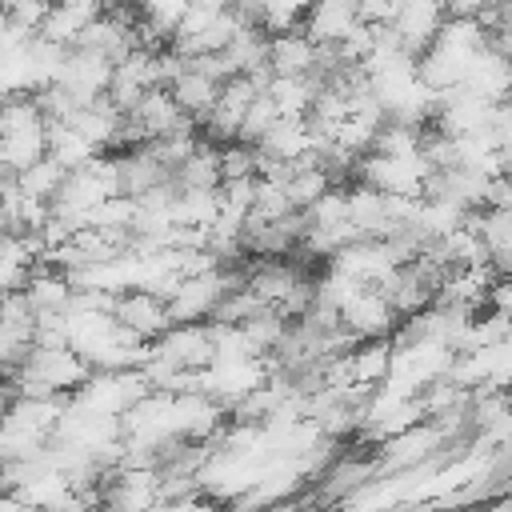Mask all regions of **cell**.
I'll list each match as a JSON object with an SVG mask.
<instances>
[{
  "label": "cell",
  "instance_id": "1",
  "mask_svg": "<svg viewBox=\"0 0 512 512\" xmlns=\"http://www.w3.org/2000/svg\"><path fill=\"white\" fill-rule=\"evenodd\" d=\"M112 320H116L124 332H132L140 344H156V340L172 328L164 300L152 296V292H124V296H116Z\"/></svg>",
  "mask_w": 512,
  "mask_h": 512
},
{
  "label": "cell",
  "instance_id": "2",
  "mask_svg": "<svg viewBox=\"0 0 512 512\" xmlns=\"http://www.w3.org/2000/svg\"><path fill=\"white\" fill-rule=\"evenodd\" d=\"M440 24H444V8L440 4H400L396 20H392L400 52L408 60H420L432 48V40L440 36Z\"/></svg>",
  "mask_w": 512,
  "mask_h": 512
},
{
  "label": "cell",
  "instance_id": "3",
  "mask_svg": "<svg viewBox=\"0 0 512 512\" xmlns=\"http://www.w3.org/2000/svg\"><path fill=\"white\" fill-rule=\"evenodd\" d=\"M340 324H344L348 332H356L360 340H388L400 320H396V312L388 308V300H384L376 288H360V292L340 308Z\"/></svg>",
  "mask_w": 512,
  "mask_h": 512
},
{
  "label": "cell",
  "instance_id": "4",
  "mask_svg": "<svg viewBox=\"0 0 512 512\" xmlns=\"http://www.w3.org/2000/svg\"><path fill=\"white\" fill-rule=\"evenodd\" d=\"M100 8L104 4H52L44 24H40V32H36V40H44L52 48H76L80 32L100 16Z\"/></svg>",
  "mask_w": 512,
  "mask_h": 512
},
{
  "label": "cell",
  "instance_id": "5",
  "mask_svg": "<svg viewBox=\"0 0 512 512\" xmlns=\"http://www.w3.org/2000/svg\"><path fill=\"white\" fill-rule=\"evenodd\" d=\"M316 68V44L304 32L268 40V72L284 80H308Z\"/></svg>",
  "mask_w": 512,
  "mask_h": 512
},
{
  "label": "cell",
  "instance_id": "6",
  "mask_svg": "<svg viewBox=\"0 0 512 512\" xmlns=\"http://www.w3.org/2000/svg\"><path fill=\"white\" fill-rule=\"evenodd\" d=\"M356 4H316L304 16V36L312 44H340L356 28Z\"/></svg>",
  "mask_w": 512,
  "mask_h": 512
},
{
  "label": "cell",
  "instance_id": "7",
  "mask_svg": "<svg viewBox=\"0 0 512 512\" xmlns=\"http://www.w3.org/2000/svg\"><path fill=\"white\" fill-rule=\"evenodd\" d=\"M168 96L176 100V108L188 116V120H196V128H200V120L216 108V96H220V84H212V80H204L200 72H192V68H184L176 80H172V88H168Z\"/></svg>",
  "mask_w": 512,
  "mask_h": 512
},
{
  "label": "cell",
  "instance_id": "8",
  "mask_svg": "<svg viewBox=\"0 0 512 512\" xmlns=\"http://www.w3.org/2000/svg\"><path fill=\"white\" fill-rule=\"evenodd\" d=\"M392 372V344L388 340H364L352 352V388L376 392Z\"/></svg>",
  "mask_w": 512,
  "mask_h": 512
},
{
  "label": "cell",
  "instance_id": "9",
  "mask_svg": "<svg viewBox=\"0 0 512 512\" xmlns=\"http://www.w3.org/2000/svg\"><path fill=\"white\" fill-rule=\"evenodd\" d=\"M308 148H312V136H308L304 120H276V124L264 132V140L256 144L260 156H272V160H284V164L300 160Z\"/></svg>",
  "mask_w": 512,
  "mask_h": 512
},
{
  "label": "cell",
  "instance_id": "10",
  "mask_svg": "<svg viewBox=\"0 0 512 512\" xmlns=\"http://www.w3.org/2000/svg\"><path fill=\"white\" fill-rule=\"evenodd\" d=\"M328 188H336L320 168H300V172H292V180L284 184V196H288V204H292V212H308Z\"/></svg>",
  "mask_w": 512,
  "mask_h": 512
},
{
  "label": "cell",
  "instance_id": "11",
  "mask_svg": "<svg viewBox=\"0 0 512 512\" xmlns=\"http://www.w3.org/2000/svg\"><path fill=\"white\" fill-rule=\"evenodd\" d=\"M60 180H64V168H60L56 160H48V156H44L40 164H32L28 172H20V176H16V188H20L28 200H44V204H48V200L56 196Z\"/></svg>",
  "mask_w": 512,
  "mask_h": 512
},
{
  "label": "cell",
  "instance_id": "12",
  "mask_svg": "<svg viewBox=\"0 0 512 512\" xmlns=\"http://www.w3.org/2000/svg\"><path fill=\"white\" fill-rule=\"evenodd\" d=\"M276 120H280L276 104L260 92V96L248 104V112H244V120H240V136H236V140H240V144H248V148H256V144L264 140V132H268Z\"/></svg>",
  "mask_w": 512,
  "mask_h": 512
},
{
  "label": "cell",
  "instance_id": "13",
  "mask_svg": "<svg viewBox=\"0 0 512 512\" xmlns=\"http://www.w3.org/2000/svg\"><path fill=\"white\" fill-rule=\"evenodd\" d=\"M236 180H256V148L240 140L220 148V184H236Z\"/></svg>",
  "mask_w": 512,
  "mask_h": 512
},
{
  "label": "cell",
  "instance_id": "14",
  "mask_svg": "<svg viewBox=\"0 0 512 512\" xmlns=\"http://www.w3.org/2000/svg\"><path fill=\"white\" fill-rule=\"evenodd\" d=\"M48 8H52V4H44V0H20V4H4V16H8L16 28H24L28 36H36L40 24H44V16H48Z\"/></svg>",
  "mask_w": 512,
  "mask_h": 512
}]
</instances>
